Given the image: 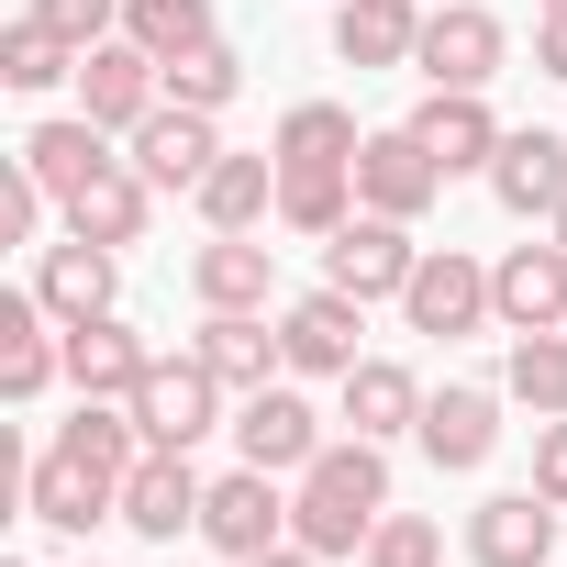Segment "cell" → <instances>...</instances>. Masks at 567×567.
<instances>
[{
    "mask_svg": "<svg viewBox=\"0 0 567 567\" xmlns=\"http://www.w3.org/2000/svg\"><path fill=\"white\" fill-rule=\"evenodd\" d=\"M379 512H390V456H379L368 434H334V445L290 478V534H301L312 556H368Z\"/></svg>",
    "mask_w": 567,
    "mask_h": 567,
    "instance_id": "cell-1",
    "label": "cell"
},
{
    "mask_svg": "<svg viewBox=\"0 0 567 567\" xmlns=\"http://www.w3.org/2000/svg\"><path fill=\"white\" fill-rule=\"evenodd\" d=\"M412 68H423V90H489L512 68V23L489 12V0H445V12H423Z\"/></svg>",
    "mask_w": 567,
    "mask_h": 567,
    "instance_id": "cell-2",
    "label": "cell"
},
{
    "mask_svg": "<svg viewBox=\"0 0 567 567\" xmlns=\"http://www.w3.org/2000/svg\"><path fill=\"white\" fill-rule=\"evenodd\" d=\"M412 267H423V245H412V223H390V212H357L346 234H323V278H334L346 301H401Z\"/></svg>",
    "mask_w": 567,
    "mask_h": 567,
    "instance_id": "cell-3",
    "label": "cell"
},
{
    "mask_svg": "<svg viewBox=\"0 0 567 567\" xmlns=\"http://www.w3.org/2000/svg\"><path fill=\"white\" fill-rule=\"evenodd\" d=\"M401 312H412V334H445V346H456V334H478V323H501V312H489V267H478L467 245H423Z\"/></svg>",
    "mask_w": 567,
    "mask_h": 567,
    "instance_id": "cell-4",
    "label": "cell"
},
{
    "mask_svg": "<svg viewBox=\"0 0 567 567\" xmlns=\"http://www.w3.org/2000/svg\"><path fill=\"white\" fill-rule=\"evenodd\" d=\"M200 545L212 556H267V545H290V489H278L267 467H234V478H212V501H200Z\"/></svg>",
    "mask_w": 567,
    "mask_h": 567,
    "instance_id": "cell-5",
    "label": "cell"
},
{
    "mask_svg": "<svg viewBox=\"0 0 567 567\" xmlns=\"http://www.w3.org/2000/svg\"><path fill=\"white\" fill-rule=\"evenodd\" d=\"M434 200H445V167L423 156V134H412V123H390V134H368V145H357V212L423 223Z\"/></svg>",
    "mask_w": 567,
    "mask_h": 567,
    "instance_id": "cell-6",
    "label": "cell"
},
{
    "mask_svg": "<svg viewBox=\"0 0 567 567\" xmlns=\"http://www.w3.org/2000/svg\"><path fill=\"white\" fill-rule=\"evenodd\" d=\"M501 401L512 390H478V379H445V390H423V456L445 467V478H467V467H489L501 456Z\"/></svg>",
    "mask_w": 567,
    "mask_h": 567,
    "instance_id": "cell-7",
    "label": "cell"
},
{
    "mask_svg": "<svg viewBox=\"0 0 567 567\" xmlns=\"http://www.w3.org/2000/svg\"><path fill=\"white\" fill-rule=\"evenodd\" d=\"M23 512H34L45 534H90V523H123V478L90 467V456H68V445H45V456L23 467Z\"/></svg>",
    "mask_w": 567,
    "mask_h": 567,
    "instance_id": "cell-8",
    "label": "cell"
},
{
    "mask_svg": "<svg viewBox=\"0 0 567 567\" xmlns=\"http://www.w3.org/2000/svg\"><path fill=\"white\" fill-rule=\"evenodd\" d=\"M234 445H245V467H267V478H301L334 434H323V412L301 401V390H245V412H234Z\"/></svg>",
    "mask_w": 567,
    "mask_h": 567,
    "instance_id": "cell-9",
    "label": "cell"
},
{
    "mask_svg": "<svg viewBox=\"0 0 567 567\" xmlns=\"http://www.w3.org/2000/svg\"><path fill=\"white\" fill-rule=\"evenodd\" d=\"M156 101H167V68H156L134 34H112V45H90V56H79V112H90L101 134H134Z\"/></svg>",
    "mask_w": 567,
    "mask_h": 567,
    "instance_id": "cell-10",
    "label": "cell"
},
{
    "mask_svg": "<svg viewBox=\"0 0 567 567\" xmlns=\"http://www.w3.org/2000/svg\"><path fill=\"white\" fill-rule=\"evenodd\" d=\"M134 423H145V445H200L212 423H223V379L200 368V357H156L145 368V390H134Z\"/></svg>",
    "mask_w": 567,
    "mask_h": 567,
    "instance_id": "cell-11",
    "label": "cell"
},
{
    "mask_svg": "<svg viewBox=\"0 0 567 567\" xmlns=\"http://www.w3.org/2000/svg\"><path fill=\"white\" fill-rule=\"evenodd\" d=\"M200 501H212V478H200L178 445H145V456H134V478H123V523H134L145 545L200 534Z\"/></svg>",
    "mask_w": 567,
    "mask_h": 567,
    "instance_id": "cell-12",
    "label": "cell"
},
{
    "mask_svg": "<svg viewBox=\"0 0 567 567\" xmlns=\"http://www.w3.org/2000/svg\"><path fill=\"white\" fill-rule=\"evenodd\" d=\"M489 312H501V334H567V245L556 234L545 245H512L489 267Z\"/></svg>",
    "mask_w": 567,
    "mask_h": 567,
    "instance_id": "cell-13",
    "label": "cell"
},
{
    "mask_svg": "<svg viewBox=\"0 0 567 567\" xmlns=\"http://www.w3.org/2000/svg\"><path fill=\"white\" fill-rule=\"evenodd\" d=\"M357 334H368V301H346L334 278L301 290V301H278V346H290L301 379H346V368H357Z\"/></svg>",
    "mask_w": 567,
    "mask_h": 567,
    "instance_id": "cell-14",
    "label": "cell"
},
{
    "mask_svg": "<svg viewBox=\"0 0 567 567\" xmlns=\"http://www.w3.org/2000/svg\"><path fill=\"white\" fill-rule=\"evenodd\" d=\"M145 368H156V346H145L123 312L68 323V390H79V401H134V390H145Z\"/></svg>",
    "mask_w": 567,
    "mask_h": 567,
    "instance_id": "cell-15",
    "label": "cell"
},
{
    "mask_svg": "<svg viewBox=\"0 0 567 567\" xmlns=\"http://www.w3.org/2000/svg\"><path fill=\"white\" fill-rule=\"evenodd\" d=\"M412 134H423V156L445 167V178H489V156H501V112H489V90H423V112H412Z\"/></svg>",
    "mask_w": 567,
    "mask_h": 567,
    "instance_id": "cell-16",
    "label": "cell"
},
{
    "mask_svg": "<svg viewBox=\"0 0 567 567\" xmlns=\"http://www.w3.org/2000/svg\"><path fill=\"white\" fill-rule=\"evenodd\" d=\"M223 112H189V101H156L145 123H134V167L156 178V189H200L212 178V156H223V134H212Z\"/></svg>",
    "mask_w": 567,
    "mask_h": 567,
    "instance_id": "cell-17",
    "label": "cell"
},
{
    "mask_svg": "<svg viewBox=\"0 0 567 567\" xmlns=\"http://www.w3.org/2000/svg\"><path fill=\"white\" fill-rule=\"evenodd\" d=\"M556 523H567V512H556L545 489H501V501L467 512V556H478V567H545V556H556Z\"/></svg>",
    "mask_w": 567,
    "mask_h": 567,
    "instance_id": "cell-18",
    "label": "cell"
},
{
    "mask_svg": "<svg viewBox=\"0 0 567 567\" xmlns=\"http://www.w3.org/2000/svg\"><path fill=\"white\" fill-rule=\"evenodd\" d=\"M112 290H123V245H90V234H68V245H45V256H34V301H45L56 323H90V312H112Z\"/></svg>",
    "mask_w": 567,
    "mask_h": 567,
    "instance_id": "cell-19",
    "label": "cell"
},
{
    "mask_svg": "<svg viewBox=\"0 0 567 567\" xmlns=\"http://www.w3.org/2000/svg\"><path fill=\"white\" fill-rule=\"evenodd\" d=\"M489 189H501V212H567V134H545V123H523V134H501V156H489Z\"/></svg>",
    "mask_w": 567,
    "mask_h": 567,
    "instance_id": "cell-20",
    "label": "cell"
},
{
    "mask_svg": "<svg viewBox=\"0 0 567 567\" xmlns=\"http://www.w3.org/2000/svg\"><path fill=\"white\" fill-rule=\"evenodd\" d=\"M189 290H200V312H267V301H278V245L212 234V245L189 256Z\"/></svg>",
    "mask_w": 567,
    "mask_h": 567,
    "instance_id": "cell-21",
    "label": "cell"
},
{
    "mask_svg": "<svg viewBox=\"0 0 567 567\" xmlns=\"http://www.w3.org/2000/svg\"><path fill=\"white\" fill-rule=\"evenodd\" d=\"M189 357H200L223 390H267L278 368H290V346H278V323H267V312H200Z\"/></svg>",
    "mask_w": 567,
    "mask_h": 567,
    "instance_id": "cell-22",
    "label": "cell"
},
{
    "mask_svg": "<svg viewBox=\"0 0 567 567\" xmlns=\"http://www.w3.org/2000/svg\"><path fill=\"white\" fill-rule=\"evenodd\" d=\"M334 390H346V434H368V445H390V434L423 423V379H412L401 357H357Z\"/></svg>",
    "mask_w": 567,
    "mask_h": 567,
    "instance_id": "cell-23",
    "label": "cell"
},
{
    "mask_svg": "<svg viewBox=\"0 0 567 567\" xmlns=\"http://www.w3.org/2000/svg\"><path fill=\"white\" fill-rule=\"evenodd\" d=\"M145 212H156V178H145L134 156H112V167L68 200V234H90V245H145Z\"/></svg>",
    "mask_w": 567,
    "mask_h": 567,
    "instance_id": "cell-24",
    "label": "cell"
},
{
    "mask_svg": "<svg viewBox=\"0 0 567 567\" xmlns=\"http://www.w3.org/2000/svg\"><path fill=\"white\" fill-rule=\"evenodd\" d=\"M423 0H334V56L346 68H412Z\"/></svg>",
    "mask_w": 567,
    "mask_h": 567,
    "instance_id": "cell-25",
    "label": "cell"
},
{
    "mask_svg": "<svg viewBox=\"0 0 567 567\" xmlns=\"http://www.w3.org/2000/svg\"><path fill=\"white\" fill-rule=\"evenodd\" d=\"M189 200H200V223H212V234H256V223L278 212V156H234V145H223V156H212V178H200Z\"/></svg>",
    "mask_w": 567,
    "mask_h": 567,
    "instance_id": "cell-26",
    "label": "cell"
},
{
    "mask_svg": "<svg viewBox=\"0 0 567 567\" xmlns=\"http://www.w3.org/2000/svg\"><path fill=\"white\" fill-rule=\"evenodd\" d=\"M23 167H34V178L56 189V212H68V200L112 167V145H101V123L79 112V123H34V134H23Z\"/></svg>",
    "mask_w": 567,
    "mask_h": 567,
    "instance_id": "cell-27",
    "label": "cell"
},
{
    "mask_svg": "<svg viewBox=\"0 0 567 567\" xmlns=\"http://www.w3.org/2000/svg\"><path fill=\"white\" fill-rule=\"evenodd\" d=\"M357 145H368V134H357V112H346V101H290V112H278V145H267V156H278V167H357Z\"/></svg>",
    "mask_w": 567,
    "mask_h": 567,
    "instance_id": "cell-28",
    "label": "cell"
},
{
    "mask_svg": "<svg viewBox=\"0 0 567 567\" xmlns=\"http://www.w3.org/2000/svg\"><path fill=\"white\" fill-rule=\"evenodd\" d=\"M278 223L290 234H346L357 223V167H278Z\"/></svg>",
    "mask_w": 567,
    "mask_h": 567,
    "instance_id": "cell-29",
    "label": "cell"
},
{
    "mask_svg": "<svg viewBox=\"0 0 567 567\" xmlns=\"http://www.w3.org/2000/svg\"><path fill=\"white\" fill-rule=\"evenodd\" d=\"M56 79H79V45L56 34V23H12V34H0V90H23V101H45Z\"/></svg>",
    "mask_w": 567,
    "mask_h": 567,
    "instance_id": "cell-30",
    "label": "cell"
},
{
    "mask_svg": "<svg viewBox=\"0 0 567 567\" xmlns=\"http://www.w3.org/2000/svg\"><path fill=\"white\" fill-rule=\"evenodd\" d=\"M501 390H512L523 412H567V334H512Z\"/></svg>",
    "mask_w": 567,
    "mask_h": 567,
    "instance_id": "cell-31",
    "label": "cell"
},
{
    "mask_svg": "<svg viewBox=\"0 0 567 567\" xmlns=\"http://www.w3.org/2000/svg\"><path fill=\"white\" fill-rule=\"evenodd\" d=\"M167 68V101H189V112H223L234 90H245V56L212 34V45H189V56H156Z\"/></svg>",
    "mask_w": 567,
    "mask_h": 567,
    "instance_id": "cell-32",
    "label": "cell"
},
{
    "mask_svg": "<svg viewBox=\"0 0 567 567\" xmlns=\"http://www.w3.org/2000/svg\"><path fill=\"white\" fill-rule=\"evenodd\" d=\"M123 34L145 56H189V45H212V0H123Z\"/></svg>",
    "mask_w": 567,
    "mask_h": 567,
    "instance_id": "cell-33",
    "label": "cell"
},
{
    "mask_svg": "<svg viewBox=\"0 0 567 567\" xmlns=\"http://www.w3.org/2000/svg\"><path fill=\"white\" fill-rule=\"evenodd\" d=\"M368 567H445V534H434L423 512H379V534H368Z\"/></svg>",
    "mask_w": 567,
    "mask_h": 567,
    "instance_id": "cell-34",
    "label": "cell"
},
{
    "mask_svg": "<svg viewBox=\"0 0 567 567\" xmlns=\"http://www.w3.org/2000/svg\"><path fill=\"white\" fill-rule=\"evenodd\" d=\"M45 212H56V189L12 156V167H0V245H34V223H45Z\"/></svg>",
    "mask_w": 567,
    "mask_h": 567,
    "instance_id": "cell-35",
    "label": "cell"
},
{
    "mask_svg": "<svg viewBox=\"0 0 567 567\" xmlns=\"http://www.w3.org/2000/svg\"><path fill=\"white\" fill-rule=\"evenodd\" d=\"M34 23H56V34H68V45L90 56V45H112V23H123V0H34Z\"/></svg>",
    "mask_w": 567,
    "mask_h": 567,
    "instance_id": "cell-36",
    "label": "cell"
},
{
    "mask_svg": "<svg viewBox=\"0 0 567 567\" xmlns=\"http://www.w3.org/2000/svg\"><path fill=\"white\" fill-rule=\"evenodd\" d=\"M534 489L567 512V412H545V423H534Z\"/></svg>",
    "mask_w": 567,
    "mask_h": 567,
    "instance_id": "cell-37",
    "label": "cell"
},
{
    "mask_svg": "<svg viewBox=\"0 0 567 567\" xmlns=\"http://www.w3.org/2000/svg\"><path fill=\"white\" fill-rule=\"evenodd\" d=\"M534 68H545V79H567V12H545V23H534Z\"/></svg>",
    "mask_w": 567,
    "mask_h": 567,
    "instance_id": "cell-38",
    "label": "cell"
},
{
    "mask_svg": "<svg viewBox=\"0 0 567 567\" xmlns=\"http://www.w3.org/2000/svg\"><path fill=\"white\" fill-rule=\"evenodd\" d=\"M245 567H323V556H312V545L290 534V545H267V556H245Z\"/></svg>",
    "mask_w": 567,
    "mask_h": 567,
    "instance_id": "cell-39",
    "label": "cell"
},
{
    "mask_svg": "<svg viewBox=\"0 0 567 567\" xmlns=\"http://www.w3.org/2000/svg\"><path fill=\"white\" fill-rule=\"evenodd\" d=\"M545 234H556V245H567V212H556V223H545Z\"/></svg>",
    "mask_w": 567,
    "mask_h": 567,
    "instance_id": "cell-40",
    "label": "cell"
},
{
    "mask_svg": "<svg viewBox=\"0 0 567 567\" xmlns=\"http://www.w3.org/2000/svg\"><path fill=\"white\" fill-rule=\"evenodd\" d=\"M545 12H567V0H545Z\"/></svg>",
    "mask_w": 567,
    "mask_h": 567,
    "instance_id": "cell-41",
    "label": "cell"
},
{
    "mask_svg": "<svg viewBox=\"0 0 567 567\" xmlns=\"http://www.w3.org/2000/svg\"><path fill=\"white\" fill-rule=\"evenodd\" d=\"M0 567H23V556H0Z\"/></svg>",
    "mask_w": 567,
    "mask_h": 567,
    "instance_id": "cell-42",
    "label": "cell"
}]
</instances>
